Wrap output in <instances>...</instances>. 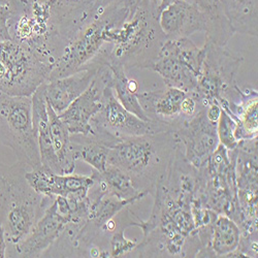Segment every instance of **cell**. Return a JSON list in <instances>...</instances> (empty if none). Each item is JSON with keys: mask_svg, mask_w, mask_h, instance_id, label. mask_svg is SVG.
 I'll use <instances>...</instances> for the list:
<instances>
[{"mask_svg": "<svg viewBox=\"0 0 258 258\" xmlns=\"http://www.w3.org/2000/svg\"><path fill=\"white\" fill-rule=\"evenodd\" d=\"M12 38L49 66L102 10L98 0H10Z\"/></svg>", "mask_w": 258, "mask_h": 258, "instance_id": "cell-1", "label": "cell"}, {"mask_svg": "<svg viewBox=\"0 0 258 258\" xmlns=\"http://www.w3.org/2000/svg\"><path fill=\"white\" fill-rule=\"evenodd\" d=\"M159 6L142 0L120 26H110L103 39L110 44L109 62L126 70H149L156 60L166 36L159 26Z\"/></svg>", "mask_w": 258, "mask_h": 258, "instance_id": "cell-2", "label": "cell"}, {"mask_svg": "<svg viewBox=\"0 0 258 258\" xmlns=\"http://www.w3.org/2000/svg\"><path fill=\"white\" fill-rule=\"evenodd\" d=\"M179 144L175 133H161L120 140L109 147L107 164L132 177L140 191L155 193L165 177Z\"/></svg>", "mask_w": 258, "mask_h": 258, "instance_id": "cell-3", "label": "cell"}, {"mask_svg": "<svg viewBox=\"0 0 258 258\" xmlns=\"http://www.w3.org/2000/svg\"><path fill=\"white\" fill-rule=\"evenodd\" d=\"M28 169L21 162L10 167L0 164V221L7 242L14 246L31 232L55 198L38 195L31 188L25 179Z\"/></svg>", "mask_w": 258, "mask_h": 258, "instance_id": "cell-4", "label": "cell"}, {"mask_svg": "<svg viewBox=\"0 0 258 258\" xmlns=\"http://www.w3.org/2000/svg\"><path fill=\"white\" fill-rule=\"evenodd\" d=\"M129 14L131 8L126 0H118L104 8L64 48L61 56L54 63L48 82L81 71L99 53L105 44L103 39L105 29L110 26H120Z\"/></svg>", "mask_w": 258, "mask_h": 258, "instance_id": "cell-5", "label": "cell"}, {"mask_svg": "<svg viewBox=\"0 0 258 258\" xmlns=\"http://www.w3.org/2000/svg\"><path fill=\"white\" fill-rule=\"evenodd\" d=\"M0 142L30 169L41 165L32 122L31 97L0 92Z\"/></svg>", "mask_w": 258, "mask_h": 258, "instance_id": "cell-6", "label": "cell"}, {"mask_svg": "<svg viewBox=\"0 0 258 258\" xmlns=\"http://www.w3.org/2000/svg\"><path fill=\"white\" fill-rule=\"evenodd\" d=\"M90 123L93 136L109 147L126 138L176 132L174 125L152 120L144 121L128 112L117 99L112 81L103 89L101 109Z\"/></svg>", "mask_w": 258, "mask_h": 258, "instance_id": "cell-7", "label": "cell"}, {"mask_svg": "<svg viewBox=\"0 0 258 258\" xmlns=\"http://www.w3.org/2000/svg\"><path fill=\"white\" fill-rule=\"evenodd\" d=\"M205 56L202 63L198 87L188 93L201 106L217 103L239 87L236 76L243 58L232 54L226 46H218L206 41Z\"/></svg>", "mask_w": 258, "mask_h": 258, "instance_id": "cell-8", "label": "cell"}, {"mask_svg": "<svg viewBox=\"0 0 258 258\" xmlns=\"http://www.w3.org/2000/svg\"><path fill=\"white\" fill-rule=\"evenodd\" d=\"M0 62L6 68L0 92L11 96L31 97L42 83L48 82L53 68L13 38L0 41Z\"/></svg>", "mask_w": 258, "mask_h": 258, "instance_id": "cell-9", "label": "cell"}, {"mask_svg": "<svg viewBox=\"0 0 258 258\" xmlns=\"http://www.w3.org/2000/svg\"><path fill=\"white\" fill-rule=\"evenodd\" d=\"M204 56V47L199 48L189 37L166 39L149 70L157 73L166 87L192 93L198 87Z\"/></svg>", "mask_w": 258, "mask_h": 258, "instance_id": "cell-10", "label": "cell"}, {"mask_svg": "<svg viewBox=\"0 0 258 258\" xmlns=\"http://www.w3.org/2000/svg\"><path fill=\"white\" fill-rule=\"evenodd\" d=\"M175 136L184 146V156L197 169L203 167L219 145L217 122L208 118L206 106H201L196 115L184 122Z\"/></svg>", "mask_w": 258, "mask_h": 258, "instance_id": "cell-11", "label": "cell"}, {"mask_svg": "<svg viewBox=\"0 0 258 258\" xmlns=\"http://www.w3.org/2000/svg\"><path fill=\"white\" fill-rule=\"evenodd\" d=\"M110 47L104 44L99 53L79 72L46 83L47 102L57 113H62L80 95L88 89L100 68L109 63Z\"/></svg>", "mask_w": 258, "mask_h": 258, "instance_id": "cell-12", "label": "cell"}, {"mask_svg": "<svg viewBox=\"0 0 258 258\" xmlns=\"http://www.w3.org/2000/svg\"><path fill=\"white\" fill-rule=\"evenodd\" d=\"M111 81L112 72L107 63L100 68L88 89L75 99L62 113L58 114L68 126L71 135H93L90 122L101 109L103 89Z\"/></svg>", "mask_w": 258, "mask_h": 258, "instance_id": "cell-13", "label": "cell"}, {"mask_svg": "<svg viewBox=\"0 0 258 258\" xmlns=\"http://www.w3.org/2000/svg\"><path fill=\"white\" fill-rule=\"evenodd\" d=\"M69 225L68 220L57 212L52 202L46 208L31 232L22 242L15 245L14 255L19 257H39L60 238Z\"/></svg>", "mask_w": 258, "mask_h": 258, "instance_id": "cell-14", "label": "cell"}, {"mask_svg": "<svg viewBox=\"0 0 258 258\" xmlns=\"http://www.w3.org/2000/svg\"><path fill=\"white\" fill-rule=\"evenodd\" d=\"M186 96V92L174 87L137 93L142 109L150 120L174 125L176 131L186 122L181 110Z\"/></svg>", "mask_w": 258, "mask_h": 258, "instance_id": "cell-15", "label": "cell"}, {"mask_svg": "<svg viewBox=\"0 0 258 258\" xmlns=\"http://www.w3.org/2000/svg\"><path fill=\"white\" fill-rule=\"evenodd\" d=\"M159 26L167 39L190 37L207 28L204 14L184 0H176L159 13Z\"/></svg>", "mask_w": 258, "mask_h": 258, "instance_id": "cell-16", "label": "cell"}, {"mask_svg": "<svg viewBox=\"0 0 258 258\" xmlns=\"http://www.w3.org/2000/svg\"><path fill=\"white\" fill-rule=\"evenodd\" d=\"M46 83H42L31 96L32 102V122L38 146L41 165L50 168L55 174L63 175L58 157L53 148L47 100L45 96Z\"/></svg>", "mask_w": 258, "mask_h": 258, "instance_id": "cell-17", "label": "cell"}, {"mask_svg": "<svg viewBox=\"0 0 258 258\" xmlns=\"http://www.w3.org/2000/svg\"><path fill=\"white\" fill-rule=\"evenodd\" d=\"M198 8L206 19V41L226 46L234 34L220 0H184Z\"/></svg>", "mask_w": 258, "mask_h": 258, "instance_id": "cell-18", "label": "cell"}, {"mask_svg": "<svg viewBox=\"0 0 258 258\" xmlns=\"http://www.w3.org/2000/svg\"><path fill=\"white\" fill-rule=\"evenodd\" d=\"M92 178L104 193L121 201L136 203L149 195L146 191L138 190L127 173L110 164L101 173L93 169Z\"/></svg>", "mask_w": 258, "mask_h": 258, "instance_id": "cell-19", "label": "cell"}, {"mask_svg": "<svg viewBox=\"0 0 258 258\" xmlns=\"http://www.w3.org/2000/svg\"><path fill=\"white\" fill-rule=\"evenodd\" d=\"M234 33L257 36L258 0H220Z\"/></svg>", "mask_w": 258, "mask_h": 258, "instance_id": "cell-20", "label": "cell"}, {"mask_svg": "<svg viewBox=\"0 0 258 258\" xmlns=\"http://www.w3.org/2000/svg\"><path fill=\"white\" fill-rule=\"evenodd\" d=\"M241 229L239 224L226 215H217L212 223L210 247L214 257H229L239 248Z\"/></svg>", "mask_w": 258, "mask_h": 258, "instance_id": "cell-21", "label": "cell"}, {"mask_svg": "<svg viewBox=\"0 0 258 258\" xmlns=\"http://www.w3.org/2000/svg\"><path fill=\"white\" fill-rule=\"evenodd\" d=\"M47 107L52 144L55 153L58 157L62 174H73L77 160L73 152L70 131L68 126L64 124V122L60 119L59 115L52 109V106L48 102Z\"/></svg>", "mask_w": 258, "mask_h": 258, "instance_id": "cell-22", "label": "cell"}, {"mask_svg": "<svg viewBox=\"0 0 258 258\" xmlns=\"http://www.w3.org/2000/svg\"><path fill=\"white\" fill-rule=\"evenodd\" d=\"M71 143L76 160H83L99 173L106 168L109 146L101 140L93 135H71Z\"/></svg>", "mask_w": 258, "mask_h": 258, "instance_id": "cell-23", "label": "cell"}, {"mask_svg": "<svg viewBox=\"0 0 258 258\" xmlns=\"http://www.w3.org/2000/svg\"><path fill=\"white\" fill-rule=\"evenodd\" d=\"M92 176L58 175L53 174L50 185V197L61 196L68 199L83 201L87 199L88 192L94 185Z\"/></svg>", "mask_w": 258, "mask_h": 258, "instance_id": "cell-24", "label": "cell"}, {"mask_svg": "<svg viewBox=\"0 0 258 258\" xmlns=\"http://www.w3.org/2000/svg\"><path fill=\"white\" fill-rule=\"evenodd\" d=\"M109 67L112 72V87L119 102L123 105V107L136 115L137 117L141 118L144 121H151L139 102L137 97V93L129 90L128 88V77L125 73V69L123 66L116 62H109Z\"/></svg>", "mask_w": 258, "mask_h": 258, "instance_id": "cell-25", "label": "cell"}, {"mask_svg": "<svg viewBox=\"0 0 258 258\" xmlns=\"http://www.w3.org/2000/svg\"><path fill=\"white\" fill-rule=\"evenodd\" d=\"M236 127L235 120L230 117L224 110L221 109L220 116L217 122V136L219 144L227 151H233L238 148L240 142L235 139L234 132Z\"/></svg>", "mask_w": 258, "mask_h": 258, "instance_id": "cell-26", "label": "cell"}, {"mask_svg": "<svg viewBox=\"0 0 258 258\" xmlns=\"http://www.w3.org/2000/svg\"><path fill=\"white\" fill-rule=\"evenodd\" d=\"M127 226H118L113 232L111 240V257H122L129 252H133L137 247V243L127 240L124 236V229Z\"/></svg>", "mask_w": 258, "mask_h": 258, "instance_id": "cell-27", "label": "cell"}, {"mask_svg": "<svg viewBox=\"0 0 258 258\" xmlns=\"http://www.w3.org/2000/svg\"><path fill=\"white\" fill-rule=\"evenodd\" d=\"M11 4L0 6V41L12 39L10 32V22L12 19Z\"/></svg>", "mask_w": 258, "mask_h": 258, "instance_id": "cell-28", "label": "cell"}, {"mask_svg": "<svg viewBox=\"0 0 258 258\" xmlns=\"http://www.w3.org/2000/svg\"><path fill=\"white\" fill-rule=\"evenodd\" d=\"M7 249H8V242L6 240L5 228L2 221H0V258L6 257Z\"/></svg>", "mask_w": 258, "mask_h": 258, "instance_id": "cell-29", "label": "cell"}, {"mask_svg": "<svg viewBox=\"0 0 258 258\" xmlns=\"http://www.w3.org/2000/svg\"><path fill=\"white\" fill-rule=\"evenodd\" d=\"M140 2H142V0H126L127 5L129 6V8H131V11H133L139 5ZM150 2H152L158 6L160 5V0H150Z\"/></svg>", "mask_w": 258, "mask_h": 258, "instance_id": "cell-30", "label": "cell"}, {"mask_svg": "<svg viewBox=\"0 0 258 258\" xmlns=\"http://www.w3.org/2000/svg\"><path fill=\"white\" fill-rule=\"evenodd\" d=\"M116 2H118V0H98V8L100 10H103L107 6H110Z\"/></svg>", "mask_w": 258, "mask_h": 258, "instance_id": "cell-31", "label": "cell"}, {"mask_svg": "<svg viewBox=\"0 0 258 258\" xmlns=\"http://www.w3.org/2000/svg\"><path fill=\"white\" fill-rule=\"evenodd\" d=\"M176 0H160V5H159V12H161L162 10H164L166 7H168L169 5L174 4Z\"/></svg>", "mask_w": 258, "mask_h": 258, "instance_id": "cell-32", "label": "cell"}, {"mask_svg": "<svg viewBox=\"0 0 258 258\" xmlns=\"http://www.w3.org/2000/svg\"><path fill=\"white\" fill-rule=\"evenodd\" d=\"M11 4L10 0H0V6H5V5H9Z\"/></svg>", "mask_w": 258, "mask_h": 258, "instance_id": "cell-33", "label": "cell"}]
</instances>
